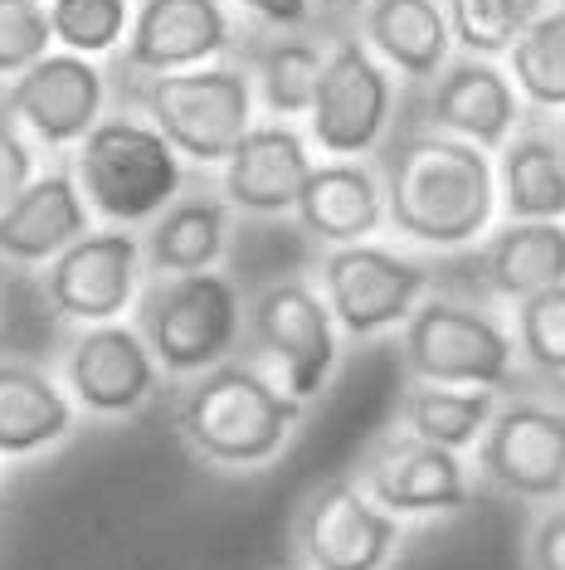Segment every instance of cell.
<instances>
[{
    "instance_id": "cell-1",
    "label": "cell",
    "mask_w": 565,
    "mask_h": 570,
    "mask_svg": "<svg viewBox=\"0 0 565 570\" xmlns=\"http://www.w3.org/2000/svg\"><path fill=\"white\" fill-rule=\"evenodd\" d=\"M385 186V235L424 258L473 254L497 225L493 151L434 127L395 132L376 157Z\"/></svg>"
},
{
    "instance_id": "cell-2",
    "label": "cell",
    "mask_w": 565,
    "mask_h": 570,
    "mask_svg": "<svg viewBox=\"0 0 565 570\" xmlns=\"http://www.w3.org/2000/svg\"><path fill=\"white\" fill-rule=\"evenodd\" d=\"M176 439L210 473H264L274 469L307 424V405L282 395L274 381L229 356L205 375L181 381L171 400Z\"/></svg>"
},
{
    "instance_id": "cell-3",
    "label": "cell",
    "mask_w": 565,
    "mask_h": 570,
    "mask_svg": "<svg viewBox=\"0 0 565 570\" xmlns=\"http://www.w3.org/2000/svg\"><path fill=\"white\" fill-rule=\"evenodd\" d=\"M69 171L93 225L141 229L190 186V166L137 108H108L69 151Z\"/></svg>"
},
{
    "instance_id": "cell-4",
    "label": "cell",
    "mask_w": 565,
    "mask_h": 570,
    "mask_svg": "<svg viewBox=\"0 0 565 570\" xmlns=\"http://www.w3.org/2000/svg\"><path fill=\"white\" fill-rule=\"evenodd\" d=\"M346 336L313 274H282L244 297L239 356L259 366L282 395L313 410L341 371Z\"/></svg>"
},
{
    "instance_id": "cell-5",
    "label": "cell",
    "mask_w": 565,
    "mask_h": 570,
    "mask_svg": "<svg viewBox=\"0 0 565 570\" xmlns=\"http://www.w3.org/2000/svg\"><path fill=\"white\" fill-rule=\"evenodd\" d=\"M395 336H400L405 381L483 385L497 395L522 385L507 307L487 303V297L429 288Z\"/></svg>"
},
{
    "instance_id": "cell-6",
    "label": "cell",
    "mask_w": 565,
    "mask_h": 570,
    "mask_svg": "<svg viewBox=\"0 0 565 570\" xmlns=\"http://www.w3.org/2000/svg\"><path fill=\"white\" fill-rule=\"evenodd\" d=\"M132 327L157 356L166 385L205 375L239 356L244 342V288L225 268L181 278H147L132 307Z\"/></svg>"
},
{
    "instance_id": "cell-7",
    "label": "cell",
    "mask_w": 565,
    "mask_h": 570,
    "mask_svg": "<svg viewBox=\"0 0 565 570\" xmlns=\"http://www.w3.org/2000/svg\"><path fill=\"white\" fill-rule=\"evenodd\" d=\"M132 108L196 171H215L235 151V141L259 122L254 83L239 55L200 63V69H181V73L132 79Z\"/></svg>"
},
{
    "instance_id": "cell-8",
    "label": "cell",
    "mask_w": 565,
    "mask_h": 570,
    "mask_svg": "<svg viewBox=\"0 0 565 570\" xmlns=\"http://www.w3.org/2000/svg\"><path fill=\"white\" fill-rule=\"evenodd\" d=\"M400 122V79L361 45L356 30L327 35V59L313 88L303 132L317 157L376 161Z\"/></svg>"
},
{
    "instance_id": "cell-9",
    "label": "cell",
    "mask_w": 565,
    "mask_h": 570,
    "mask_svg": "<svg viewBox=\"0 0 565 570\" xmlns=\"http://www.w3.org/2000/svg\"><path fill=\"white\" fill-rule=\"evenodd\" d=\"M478 488L503 502L546 508L565 498V395L556 391H512L497 395L483 439L468 453Z\"/></svg>"
},
{
    "instance_id": "cell-10",
    "label": "cell",
    "mask_w": 565,
    "mask_h": 570,
    "mask_svg": "<svg viewBox=\"0 0 565 570\" xmlns=\"http://www.w3.org/2000/svg\"><path fill=\"white\" fill-rule=\"evenodd\" d=\"M313 283L346 342H380L405 327L424 293L439 288V268L395 239H361L323 249Z\"/></svg>"
},
{
    "instance_id": "cell-11",
    "label": "cell",
    "mask_w": 565,
    "mask_h": 570,
    "mask_svg": "<svg viewBox=\"0 0 565 570\" xmlns=\"http://www.w3.org/2000/svg\"><path fill=\"white\" fill-rule=\"evenodd\" d=\"M409 531L415 527L385 512L351 473L323 478L288 517L293 570H395Z\"/></svg>"
},
{
    "instance_id": "cell-12",
    "label": "cell",
    "mask_w": 565,
    "mask_h": 570,
    "mask_svg": "<svg viewBox=\"0 0 565 570\" xmlns=\"http://www.w3.org/2000/svg\"><path fill=\"white\" fill-rule=\"evenodd\" d=\"M351 478L380 502L385 512L400 517L409 527L458 517L483 498L468 453L424 444V439L395 430V424H385V430L370 439L366 453L356 459Z\"/></svg>"
},
{
    "instance_id": "cell-13",
    "label": "cell",
    "mask_w": 565,
    "mask_h": 570,
    "mask_svg": "<svg viewBox=\"0 0 565 570\" xmlns=\"http://www.w3.org/2000/svg\"><path fill=\"white\" fill-rule=\"evenodd\" d=\"M44 313L63 327H98V322H127L147 283L137 229L93 225L63 249L40 274Z\"/></svg>"
},
{
    "instance_id": "cell-14",
    "label": "cell",
    "mask_w": 565,
    "mask_h": 570,
    "mask_svg": "<svg viewBox=\"0 0 565 570\" xmlns=\"http://www.w3.org/2000/svg\"><path fill=\"white\" fill-rule=\"evenodd\" d=\"M54 375L69 391L73 410L98 424H122L147 414L166 391L157 356L147 352L132 322H98V327H69Z\"/></svg>"
},
{
    "instance_id": "cell-15",
    "label": "cell",
    "mask_w": 565,
    "mask_h": 570,
    "mask_svg": "<svg viewBox=\"0 0 565 570\" xmlns=\"http://www.w3.org/2000/svg\"><path fill=\"white\" fill-rule=\"evenodd\" d=\"M0 108L16 118L40 157L63 161L112 108V79L98 59L49 49L20 79L0 83Z\"/></svg>"
},
{
    "instance_id": "cell-16",
    "label": "cell",
    "mask_w": 565,
    "mask_h": 570,
    "mask_svg": "<svg viewBox=\"0 0 565 570\" xmlns=\"http://www.w3.org/2000/svg\"><path fill=\"white\" fill-rule=\"evenodd\" d=\"M249 24L229 0H137L118 63L127 79L200 69L215 59H235Z\"/></svg>"
},
{
    "instance_id": "cell-17",
    "label": "cell",
    "mask_w": 565,
    "mask_h": 570,
    "mask_svg": "<svg viewBox=\"0 0 565 570\" xmlns=\"http://www.w3.org/2000/svg\"><path fill=\"white\" fill-rule=\"evenodd\" d=\"M419 94H424L419 127L473 141V147H483V151H497L526 118L522 94H517V83H512L503 59L454 55Z\"/></svg>"
},
{
    "instance_id": "cell-18",
    "label": "cell",
    "mask_w": 565,
    "mask_h": 570,
    "mask_svg": "<svg viewBox=\"0 0 565 570\" xmlns=\"http://www.w3.org/2000/svg\"><path fill=\"white\" fill-rule=\"evenodd\" d=\"M313 161H317V151H313V141H307L303 122L259 118L235 141V151L215 166V171H220L215 190H220L235 215L282 219L298 205V190H303L307 171H313Z\"/></svg>"
},
{
    "instance_id": "cell-19",
    "label": "cell",
    "mask_w": 565,
    "mask_h": 570,
    "mask_svg": "<svg viewBox=\"0 0 565 570\" xmlns=\"http://www.w3.org/2000/svg\"><path fill=\"white\" fill-rule=\"evenodd\" d=\"M88 229H93V215H88V205L79 196L69 157L54 166H40L16 200L0 205V268L40 274L44 264H54Z\"/></svg>"
},
{
    "instance_id": "cell-20",
    "label": "cell",
    "mask_w": 565,
    "mask_h": 570,
    "mask_svg": "<svg viewBox=\"0 0 565 570\" xmlns=\"http://www.w3.org/2000/svg\"><path fill=\"white\" fill-rule=\"evenodd\" d=\"M288 219L317 249L380 239L385 235V186H380L376 161L317 157Z\"/></svg>"
},
{
    "instance_id": "cell-21",
    "label": "cell",
    "mask_w": 565,
    "mask_h": 570,
    "mask_svg": "<svg viewBox=\"0 0 565 570\" xmlns=\"http://www.w3.org/2000/svg\"><path fill=\"white\" fill-rule=\"evenodd\" d=\"M239 215L225 205L215 186H186L157 219L137 229L147 278H181L225 268L229 244H235Z\"/></svg>"
},
{
    "instance_id": "cell-22",
    "label": "cell",
    "mask_w": 565,
    "mask_h": 570,
    "mask_svg": "<svg viewBox=\"0 0 565 570\" xmlns=\"http://www.w3.org/2000/svg\"><path fill=\"white\" fill-rule=\"evenodd\" d=\"M83 414L73 410L54 366L0 356V463L44 459L63 449Z\"/></svg>"
},
{
    "instance_id": "cell-23",
    "label": "cell",
    "mask_w": 565,
    "mask_h": 570,
    "mask_svg": "<svg viewBox=\"0 0 565 570\" xmlns=\"http://www.w3.org/2000/svg\"><path fill=\"white\" fill-rule=\"evenodd\" d=\"M487 303L512 307L565 283V219H497L473 249Z\"/></svg>"
},
{
    "instance_id": "cell-24",
    "label": "cell",
    "mask_w": 565,
    "mask_h": 570,
    "mask_svg": "<svg viewBox=\"0 0 565 570\" xmlns=\"http://www.w3.org/2000/svg\"><path fill=\"white\" fill-rule=\"evenodd\" d=\"M356 35L405 88H424L454 59L444 0H366Z\"/></svg>"
},
{
    "instance_id": "cell-25",
    "label": "cell",
    "mask_w": 565,
    "mask_h": 570,
    "mask_svg": "<svg viewBox=\"0 0 565 570\" xmlns=\"http://www.w3.org/2000/svg\"><path fill=\"white\" fill-rule=\"evenodd\" d=\"M327 59V35L307 30H254L239 45V63L249 69L259 118L303 122L313 108V88Z\"/></svg>"
},
{
    "instance_id": "cell-26",
    "label": "cell",
    "mask_w": 565,
    "mask_h": 570,
    "mask_svg": "<svg viewBox=\"0 0 565 570\" xmlns=\"http://www.w3.org/2000/svg\"><path fill=\"white\" fill-rule=\"evenodd\" d=\"M493 176L503 219H565V166L542 112H526L517 132L493 151Z\"/></svg>"
},
{
    "instance_id": "cell-27",
    "label": "cell",
    "mask_w": 565,
    "mask_h": 570,
    "mask_svg": "<svg viewBox=\"0 0 565 570\" xmlns=\"http://www.w3.org/2000/svg\"><path fill=\"white\" fill-rule=\"evenodd\" d=\"M493 410H497V391H483V385L405 381L390 424L424 439V444L473 453V444H478L483 430H487V420H493Z\"/></svg>"
},
{
    "instance_id": "cell-28",
    "label": "cell",
    "mask_w": 565,
    "mask_h": 570,
    "mask_svg": "<svg viewBox=\"0 0 565 570\" xmlns=\"http://www.w3.org/2000/svg\"><path fill=\"white\" fill-rule=\"evenodd\" d=\"M526 112H565V6H546L503 55Z\"/></svg>"
},
{
    "instance_id": "cell-29",
    "label": "cell",
    "mask_w": 565,
    "mask_h": 570,
    "mask_svg": "<svg viewBox=\"0 0 565 570\" xmlns=\"http://www.w3.org/2000/svg\"><path fill=\"white\" fill-rule=\"evenodd\" d=\"M512 342H517V366L522 381L565 385V283L546 293H532L507 307Z\"/></svg>"
},
{
    "instance_id": "cell-30",
    "label": "cell",
    "mask_w": 565,
    "mask_h": 570,
    "mask_svg": "<svg viewBox=\"0 0 565 570\" xmlns=\"http://www.w3.org/2000/svg\"><path fill=\"white\" fill-rule=\"evenodd\" d=\"M542 10H546V0H444L454 55L503 59Z\"/></svg>"
},
{
    "instance_id": "cell-31",
    "label": "cell",
    "mask_w": 565,
    "mask_h": 570,
    "mask_svg": "<svg viewBox=\"0 0 565 570\" xmlns=\"http://www.w3.org/2000/svg\"><path fill=\"white\" fill-rule=\"evenodd\" d=\"M132 24V0H49V30L54 49L83 59H118Z\"/></svg>"
},
{
    "instance_id": "cell-32",
    "label": "cell",
    "mask_w": 565,
    "mask_h": 570,
    "mask_svg": "<svg viewBox=\"0 0 565 570\" xmlns=\"http://www.w3.org/2000/svg\"><path fill=\"white\" fill-rule=\"evenodd\" d=\"M54 49L49 0H0V83L20 79Z\"/></svg>"
},
{
    "instance_id": "cell-33",
    "label": "cell",
    "mask_w": 565,
    "mask_h": 570,
    "mask_svg": "<svg viewBox=\"0 0 565 570\" xmlns=\"http://www.w3.org/2000/svg\"><path fill=\"white\" fill-rule=\"evenodd\" d=\"M522 570H565V498L532 508V517H526Z\"/></svg>"
},
{
    "instance_id": "cell-34",
    "label": "cell",
    "mask_w": 565,
    "mask_h": 570,
    "mask_svg": "<svg viewBox=\"0 0 565 570\" xmlns=\"http://www.w3.org/2000/svg\"><path fill=\"white\" fill-rule=\"evenodd\" d=\"M34 171H40V151H34V141L16 127V118L0 108V205L16 200L34 180Z\"/></svg>"
},
{
    "instance_id": "cell-35",
    "label": "cell",
    "mask_w": 565,
    "mask_h": 570,
    "mask_svg": "<svg viewBox=\"0 0 565 570\" xmlns=\"http://www.w3.org/2000/svg\"><path fill=\"white\" fill-rule=\"evenodd\" d=\"M229 6L254 30H307V24H317L313 0H229Z\"/></svg>"
},
{
    "instance_id": "cell-36",
    "label": "cell",
    "mask_w": 565,
    "mask_h": 570,
    "mask_svg": "<svg viewBox=\"0 0 565 570\" xmlns=\"http://www.w3.org/2000/svg\"><path fill=\"white\" fill-rule=\"evenodd\" d=\"M313 6H317V20H356L366 0H313Z\"/></svg>"
},
{
    "instance_id": "cell-37",
    "label": "cell",
    "mask_w": 565,
    "mask_h": 570,
    "mask_svg": "<svg viewBox=\"0 0 565 570\" xmlns=\"http://www.w3.org/2000/svg\"><path fill=\"white\" fill-rule=\"evenodd\" d=\"M551 137H556V151H561V166H565V112L551 118Z\"/></svg>"
},
{
    "instance_id": "cell-38",
    "label": "cell",
    "mask_w": 565,
    "mask_h": 570,
    "mask_svg": "<svg viewBox=\"0 0 565 570\" xmlns=\"http://www.w3.org/2000/svg\"><path fill=\"white\" fill-rule=\"evenodd\" d=\"M546 6H565V0H546Z\"/></svg>"
},
{
    "instance_id": "cell-39",
    "label": "cell",
    "mask_w": 565,
    "mask_h": 570,
    "mask_svg": "<svg viewBox=\"0 0 565 570\" xmlns=\"http://www.w3.org/2000/svg\"><path fill=\"white\" fill-rule=\"evenodd\" d=\"M132 6H137V0H132Z\"/></svg>"
}]
</instances>
